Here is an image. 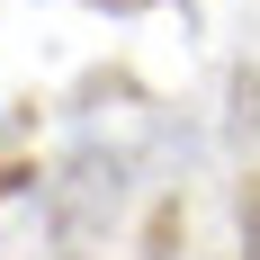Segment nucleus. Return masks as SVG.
<instances>
[{
    "instance_id": "nucleus-1",
    "label": "nucleus",
    "mask_w": 260,
    "mask_h": 260,
    "mask_svg": "<svg viewBox=\"0 0 260 260\" xmlns=\"http://www.w3.org/2000/svg\"><path fill=\"white\" fill-rule=\"evenodd\" d=\"M242 260H260V188H251V207H242Z\"/></svg>"
}]
</instances>
